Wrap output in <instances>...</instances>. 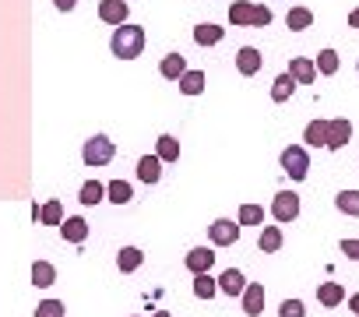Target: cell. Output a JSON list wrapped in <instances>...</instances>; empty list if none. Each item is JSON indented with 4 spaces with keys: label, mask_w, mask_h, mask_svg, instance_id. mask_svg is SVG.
I'll list each match as a JSON object with an SVG mask.
<instances>
[{
    "label": "cell",
    "mask_w": 359,
    "mask_h": 317,
    "mask_svg": "<svg viewBox=\"0 0 359 317\" xmlns=\"http://www.w3.org/2000/svg\"><path fill=\"white\" fill-rule=\"evenodd\" d=\"M184 264H187V271H191V275L212 271V264H215V250H212V247H194V250L184 257Z\"/></svg>",
    "instance_id": "11"
},
{
    "label": "cell",
    "mask_w": 359,
    "mask_h": 317,
    "mask_svg": "<svg viewBox=\"0 0 359 317\" xmlns=\"http://www.w3.org/2000/svg\"><path fill=\"white\" fill-rule=\"evenodd\" d=\"M355 74H359V64H355Z\"/></svg>",
    "instance_id": "42"
},
{
    "label": "cell",
    "mask_w": 359,
    "mask_h": 317,
    "mask_svg": "<svg viewBox=\"0 0 359 317\" xmlns=\"http://www.w3.org/2000/svg\"><path fill=\"white\" fill-rule=\"evenodd\" d=\"M303 141H306L310 148H324V144H327V120H310V123L303 127Z\"/></svg>",
    "instance_id": "18"
},
{
    "label": "cell",
    "mask_w": 359,
    "mask_h": 317,
    "mask_svg": "<svg viewBox=\"0 0 359 317\" xmlns=\"http://www.w3.org/2000/svg\"><path fill=\"white\" fill-rule=\"evenodd\" d=\"M313 64H317V74H324V78L338 74V67H341V60H338V50H331V46H327V50H320Z\"/></svg>",
    "instance_id": "23"
},
{
    "label": "cell",
    "mask_w": 359,
    "mask_h": 317,
    "mask_svg": "<svg viewBox=\"0 0 359 317\" xmlns=\"http://www.w3.org/2000/svg\"><path fill=\"white\" fill-rule=\"evenodd\" d=\"M352 141V120L348 116H334V120H327V151H341L345 144Z\"/></svg>",
    "instance_id": "5"
},
{
    "label": "cell",
    "mask_w": 359,
    "mask_h": 317,
    "mask_svg": "<svg viewBox=\"0 0 359 317\" xmlns=\"http://www.w3.org/2000/svg\"><path fill=\"white\" fill-rule=\"evenodd\" d=\"M106 201H113V205H130V201H134V187H130L127 180H109V184H106Z\"/></svg>",
    "instance_id": "19"
},
{
    "label": "cell",
    "mask_w": 359,
    "mask_h": 317,
    "mask_svg": "<svg viewBox=\"0 0 359 317\" xmlns=\"http://www.w3.org/2000/svg\"><path fill=\"white\" fill-rule=\"evenodd\" d=\"M205 81H208L205 71H187L176 85H180V92H184V95H201V92H205Z\"/></svg>",
    "instance_id": "27"
},
{
    "label": "cell",
    "mask_w": 359,
    "mask_h": 317,
    "mask_svg": "<svg viewBox=\"0 0 359 317\" xmlns=\"http://www.w3.org/2000/svg\"><path fill=\"white\" fill-rule=\"evenodd\" d=\"M215 292H219V278H212V271L194 275V296L198 299H212Z\"/></svg>",
    "instance_id": "30"
},
{
    "label": "cell",
    "mask_w": 359,
    "mask_h": 317,
    "mask_svg": "<svg viewBox=\"0 0 359 317\" xmlns=\"http://www.w3.org/2000/svg\"><path fill=\"white\" fill-rule=\"evenodd\" d=\"M285 25H289L292 32H306V29L313 25V11H310V8H292V11L285 15Z\"/></svg>",
    "instance_id": "28"
},
{
    "label": "cell",
    "mask_w": 359,
    "mask_h": 317,
    "mask_svg": "<svg viewBox=\"0 0 359 317\" xmlns=\"http://www.w3.org/2000/svg\"><path fill=\"white\" fill-rule=\"evenodd\" d=\"M334 208H338L341 215H352V219H359V191H338V198H334Z\"/></svg>",
    "instance_id": "31"
},
{
    "label": "cell",
    "mask_w": 359,
    "mask_h": 317,
    "mask_svg": "<svg viewBox=\"0 0 359 317\" xmlns=\"http://www.w3.org/2000/svg\"><path fill=\"white\" fill-rule=\"evenodd\" d=\"M39 222L43 226H60L64 222V205L53 198V201H46L43 208H39Z\"/></svg>",
    "instance_id": "32"
},
{
    "label": "cell",
    "mask_w": 359,
    "mask_h": 317,
    "mask_svg": "<svg viewBox=\"0 0 359 317\" xmlns=\"http://www.w3.org/2000/svg\"><path fill=\"white\" fill-rule=\"evenodd\" d=\"M113 155H116V144L106 137V134H92L81 148V158H85V166L88 170H99V166H109L113 163Z\"/></svg>",
    "instance_id": "2"
},
{
    "label": "cell",
    "mask_w": 359,
    "mask_h": 317,
    "mask_svg": "<svg viewBox=\"0 0 359 317\" xmlns=\"http://www.w3.org/2000/svg\"><path fill=\"white\" fill-rule=\"evenodd\" d=\"M261 64H264L261 50H254V46H243V50H236V71H240L243 78H254V74L261 71Z\"/></svg>",
    "instance_id": "10"
},
{
    "label": "cell",
    "mask_w": 359,
    "mask_h": 317,
    "mask_svg": "<svg viewBox=\"0 0 359 317\" xmlns=\"http://www.w3.org/2000/svg\"><path fill=\"white\" fill-rule=\"evenodd\" d=\"M36 317H64V303L60 299H43L36 306Z\"/></svg>",
    "instance_id": "35"
},
{
    "label": "cell",
    "mask_w": 359,
    "mask_h": 317,
    "mask_svg": "<svg viewBox=\"0 0 359 317\" xmlns=\"http://www.w3.org/2000/svg\"><path fill=\"white\" fill-rule=\"evenodd\" d=\"M78 201L81 205H99V201H106V184H99V180H85L81 184V194H78Z\"/></svg>",
    "instance_id": "25"
},
{
    "label": "cell",
    "mask_w": 359,
    "mask_h": 317,
    "mask_svg": "<svg viewBox=\"0 0 359 317\" xmlns=\"http://www.w3.org/2000/svg\"><path fill=\"white\" fill-rule=\"evenodd\" d=\"M53 4H57V11H74L78 0H53Z\"/></svg>",
    "instance_id": "38"
},
{
    "label": "cell",
    "mask_w": 359,
    "mask_h": 317,
    "mask_svg": "<svg viewBox=\"0 0 359 317\" xmlns=\"http://www.w3.org/2000/svg\"><path fill=\"white\" fill-rule=\"evenodd\" d=\"M247 289V275L240 271V268H226L222 275H219V292H226V296H240Z\"/></svg>",
    "instance_id": "15"
},
{
    "label": "cell",
    "mask_w": 359,
    "mask_h": 317,
    "mask_svg": "<svg viewBox=\"0 0 359 317\" xmlns=\"http://www.w3.org/2000/svg\"><path fill=\"white\" fill-rule=\"evenodd\" d=\"M289 74H292L296 85H313V81H317V64H313L310 57H292Z\"/></svg>",
    "instance_id": "12"
},
{
    "label": "cell",
    "mask_w": 359,
    "mask_h": 317,
    "mask_svg": "<svg viewBox=\"0 0 359 317\" xmlns=\"http://www.w3.org/2000/svg\"><path fill=\"white\" fill-rule=\"evenodd\" d=\"M151 317H172V313H169V310H155Z\"/></svg>",
    "instance_id": "41"
},
{
    "label": "cell",
    "mask_w": 359,
    "mask_h": 317,
    "mask_svg": "<svg viewBox=\"0 0 359 317\" xmlns=\"http://www.w3.org/2000/svg\"><path fill=\"white\" fill-rule=\"evenodd\" d=\"M317 299H320V306L334 310V306L345 303V285H341V282H320V285H317Z\"/></svg>",
    "instance_id": "16"
},
{
    "label": "cell",
    "mask_w": 359,
    "mask_h": 317,
    "mask_svg": "<svg viewBox=\"0 0 359 317\" xmlns=\"http://www.w3.org/2000/svg\"><path fill=\"white\" fill-rule=\"evenodd\" d=\"M278 163H282V173L292 177V180H306V173H310V155H306L303 144H289V148H282Z\"/></svg>",
    "instance_id": "3"
},
{
    "label": "cell",
    "mask_w": 359,
    "mask_h": 317,
    "mask_svg": "<svg viewBox=\"0 0 359 317\" xmlns=\"http://www.w3.org/2000/svg\"><path fill=\"white\" fill-rule=\"evenodd\" d=\"M109 50H113L116 60H137L144 53V29L141 25H130V22L116 25V32L109 39Z\"/></svg>",
    "instance_id": "1"
},
{
    "label": "cell",
    "mask_w": 359,
    "mask_h": 317,
    "mask_svg": "<svg viewBox=\"0 0 359 317\" xmlns=\"http://www.w3.org/2000/svg\"><path fill=\"white\" fill-rule=\"evenodd\" d=\"M222 36H226V29H219L212 22H205V25L194 29V43L198 46H215V43H222Z\"/></svg>",
    "instance_id": "22"
},
{
    "label": "cell",
    "mask_w": 359,
    "mask_h": 317,
    "mask_svg": "<svg viewBox=\"0 0 359 317\" xmlns=\"http://www.w3.org/2000/svg\"><path fill=\"white\" fill-rule=\"evenodd\" d=\"M257 247H261L264 254H278V250H282V229H278V226H264Z\"/></svg>",
    "instance_id": "29"
},
{
    "label": "cell",
    "mask_w": 359,
    "mask_h": 317,
    "mask_svg": "<svg viewBox=\"0 0 359 317\" xmlns=\"http://www.w3.org/2000/svg\"><path fill=\"white\" fill-rule=\"evenodd\" d=\"M127 15H130L127 0H102L99 4V22H106V25H123Z\"/></svg>",
    "instance_id": "8"
},
{
    "label": "cell",
    "mask_w": 359,
    "mask_h": 317,
    "mask_svg": "<svg viewBox=\"0 0 359 317\" xmlns=\"http://www.w3.org/2000/svg\"><path fill=\"white\" fill-rule=\"evenodd\" d=\"M57 282V268L50 264V261H36L32 264V285L36 289H46V285H53Z\"/></svg>",
    "instance_id": "26"
},
{
    "label": "cell",
    "mask_w": 359,
    "mask_h": 317,
    "mask_svg": "<svg viewBox=\"0 0 359 317\" xmlns=\"http://www.w3.org/2000/svg\"><path fill=\"white\" fill-rule=\"evenodd\" d=\"M292 88H296L292 74H289V71L278 74V78L271 81V102H289V99H292Z\"/></svg>",
    "instance_id": "24"
},
{
    "label": "cell",
    "mask_w": 359,
    "mask_h": 317,
    "mask_svg": "<svg viewBox=\"0 0 359 317\" xmlns=\"http://www.w3.org/2000/svg\"><path fill=\"white\" fill-rule=\"evenodd\" d=\"M338 247H341V254H345L348 261H359V240H341Z\"/></svg>",
    "instance_id": "37"
},
{
    "label": "cell",
    "mask_w": 359,
    "mask_h": 317,
    "mask_svg": "<svg viewBox=\"0 0 359 317\" xmlns=\"http://www.w3.org/2000/svg\"><path fill=\"white\" fill-rule=\"evenodd\" d=\"M271 219L275 222H296L299 219V194L296 191H278L271 201Z\"/></svg>",
    "instance_id": "4"
},
{
    "label": "cell",
    "mask_w": 359,
    "mask_h": 317,
    "mask_svg": "<svg viewBox=\"0 0 359 317\" xmlns=\"http://www.w3.org/2000/svg\"><path fill=\"white\" fill-rule=\"evenodd\" d=\"M348 29H359V8L348 11Z\"/></svg>",
    "instance_id": "39"
},
{
    "label": "cell",
    "mask_w": 359,
    "mask_h": 317,
    "mask_svg": "<svg viewBox=\"0 0 359 317\" xmlns=\"http://www.w3.org/2000/svg\"><path fill=\"white\" fill-rule=\"evenodd\" d=\"M243 299V313L247 317H261L264 313V285L261 282H247V289L240 292Z\"/></svg>",
    "instance_id": "7"
},
{
    "label": "cell",
    "mask_w": 359,
    "mask_h": 317,
    "mask_svg": "<svg viewBox=\"0 0 359 317\" xmlns=\"http://www.w3.org/2000/svg\"><path fill=\"white\" fill-rule=\"evenodd\" d=\"M155 155L162 158V163H180V141L172 134H162L155 141Z\"/></svg>",
    "instance_id": "20"
},
{
    "label": "cell",
    "mask_w": 359,
    "mask_h": 317,
    "mask_svg": "<svg viewBox=\"0 0 359 317\" xmlns=\"http://www.w3.org/2000/svg\"><path fill=\"white\" fill-rule=\"evenodd\" d=\"M137 180L141 184H158L162 180V158L158 155H141L137 158Z\"/></svg>",
    "instance_id": "13"
},
{
    "label": "cell",
    "mask_w": 359,
    "mask_h": 317,
    "mask_svg": "<svg viewBox=\"0 0 359 317\" xmlns=\"http://www.w3.org/2000/svg\"><path fill=\"white\" fill-rule=\"evenodd\" d=\"M236 222H240V226H264V208H261V205H240Z\"/></svg>",
    "instance_id": "33"
},
{
    "label": "cell",
    "mask_w": 359,
    "mask_h": 317,
    "mask_svg": "<svg viewBox=\"0 0 359 317\" xmlns=\"http://www.w3.org/2000/svg\"><path fill=\"white\" fill-rule=\"evenodd\" d=\"M278 317H306V306H303V299H282V306H278Z\"/></svg>",
    "instance_id": "36"
},
{
    "label": "cell",
    "mask_w": 359,
    "mask_h": 317,
    "mask_svg": "<svg viewBox=\"0 0 359 317\" xmlns=\"http://www.w3.org/2000/svg\"><path fill=\"white\" fill-rule=\"evenodd\" d=\"M348 310L359 317V292H352V296H348Z\"/></svg>",
    "instance_id": "40"
},
{
    "label": "cell",
    "mask_w": 359,
    "mask_h": 317,
    "mask_svg": "<svg viewBox=\"0 0 359 317\" xmlns=\"http://www.w3.org/2000/svg\"><path fill=\"white\" fill-rule=\"evenodd\" d=\"M250 18H254V4H250V0H233V4H229V22L236 29H250Z\"/></svg>",
    "instance_id": "17"
},
{
    "label": "cell",
    "mask_w": 359,
    "mask_h": 317,
    "mask_svg": "<svg viewBox=\"0 0 359 317\" xmlns=\"http://www.w3.org/2000/svg\"><path fill=\"white\" fill-rule=\"evenodd\" d=\"M60 236H64L67 243H85V240H88V222H85L81 215H71V219L60 222Z\"/></svg>",
    "instance_id": "14"
},
{
    "label": "cell",
    "mask_w": 359,
    "mask_h": 317,
    "mask_svg": "<svg viewBox=\"0 0 359 317\" xmlns=\"http://www.w3.org/2000/svg\"><path fill=\"white\" fill-rule=\"evenodd\" d=\"M144 264V254L137 250V247H123L120 254H116V268L123 271V275H130V271H137Z\"/></svg>",
    "instance_id": "21"
},
{
    "label": "cell",
    "mask_w": 359,
    "mask_h": 317,
    "mask_svg": "<svg viewBox=\"0 0 359 317\" xmlns=\"http://www.w3.org/2000/svg\"><path fill=\"white\" fill-rule=\"evenodd\" d=\"M191 67H187V57L184 53H165L162 57V64H158V74L165 78V81H180Z\"/></svg>",
    "instance_id": "9"
},
{
    "label": "cell",
    "mask_w": 359,
    "mask_h": 317,
    "mask_svg": "<svg viewBox=\"0 0 359 317\" xmlns=\"http://www.w3.org/2000/svg\"><path fill=\"white\" fill-rule=\"evenodd\" d=\"M271 8H264V4H254V18H250V29H268L271 25Z\"/></svg>",
    "instance_id": "34"
},
{
    "label": "cell",
    "mask_w": 359,
    "mask_h": 317,
    "mask_svg": "<svg viewBox=\"0 0 359 317\" xmlns=\"http://www.w3.org/2000/svg\"><path fill=\"white\" fill-rule=\"evenodd\" d=\"M208 240H212V247H233V243L240 240V222H233V219H215V222L208 226Z\"/></svg>",
    "instance_id": "6"
}]
</instances>
